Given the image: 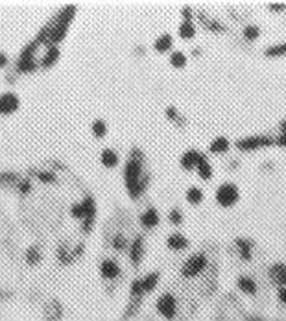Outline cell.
Listing matches in <instances>:
<instances>
[{
  "instance_id": "obj_35",
  "label": "cell",
  "mask_w": 286,
  "mask_h": 321,
  "mask_svg": "<svg viewBox=\"0 0 286 321\" xmlns=\"http://www.w3.org/2000/svg\"><path fill=\"white\" fill-rule=\"evenodd\" d=\"M130 295L131 299H142V295H144V290H142V281L141 279H135L130 286Z\"/></svg>"
},
{
  "instance_id": "obj_13",
  "label": "cell",
  "mask_w": 286,
  "mask_h": 321,
  "mask_svg": "<svg viewBox=\"0 0 286 321\" xmlns=\"http://www.w3.org/2000/svg\"><path fill=\"white\" fill-rule=\"evenodd\" d=\"M235 247H237L238 255L244 262H251L253 260V242L248 238H237L235 240Z\"/></svg>"
},
{
  "instance_id": "obj_12",
  "label": "cell",
  "mask_w": 286,
  "mask_h": 321,
  "mask_svg": "<svg viewBox=\"0 0 286 321\" xmlns=\"http://www.w3.org/2000/svg\"><path fill=\"white\" fill-rule=\"evenodd\" d=\"M161 222V216H159V210L155 207H148L144 212L141 214V218H139V224L144 227V229H153L157 227Z\"/></svg>"
},
{
  "instance_id": "obj_28",
  "label": "cell",
  "mask_w": 286,
  "mask_h": 321,
  "mask_svg": "<svg viewBox=\"0 0 286 321\" xmlns=\"http://www.w3.org/2000/svg\"><path fill=\"white\" fill-rule=\"evenodd\" d=\"M187 201H189L190 205H200L201 201H203V190L198 187H190L189 190H187Z\"/></svg>"
},
{
  "instance_id": "obj_32",
  "label": "cell",
  "mask_w": 286,
  "mask_h": 321,
  "mask_svg": "<svg viewBox=\"0 0 286 321\" xmlns=\"http://www.w3.org/2000/svg\"><path fill=\"white\" fill-rule=\"evenodd\" d=\"M170 65L172 67H176V69H183V67H187V56H185L183 52H172L170 54Z\"/></svg>"
},
{
  "instance_id": "obj_1",
  "label": "cell",
  "mask_w": 286,
  "mask_h": 321,
  "mask_svg": "<svg viewBox=\"0 0 286 321\" xmlns=\"http://www.w3.org/2000/svg\"><path fill=\"white\" fill-rule=\"evenodd\" d=\"M151 176L146 172L144 166V155L139 148H133L124 165V183L126 190L130 194L131 199H139L142 194L150 187Z\"/></svg>"
},
{
  "instance_id": "obj_25",
  "label": "cell",
  "mask_w": 286,
  "mask_h": 321,
  "mask_svg": "<svg viewBox=\"0 0 286 321\" xmlns=\"http://www.w3.org/2000/svg\"><path fill=\"white\" fill-rule=\"evenodd\" d=\"M111 246H113L115 251H126V249H130V242H128V238H126L124 233H117V235L111 238Z\"/></svg>"
},
{
  "instance_id": "obj_5",
  "label": "cell",
  "mask_w": 286,
  "mask_h": 321,
  "mask_svg": "<svg viewBox=\"0 0 286 321\" xmlns=\"http://www.w3.org/2000/svg\"><path fill=\"white\" fill-rule=\"evenodd\" d=\"M275 144V139H271L268 135H253V137H244V139L237 140V150L238 151H257L260 148H268V146Z\"/></svg>"
},
{
  "instance_id": "obj_31",
  "label": "cell",
  "mask_w": 286,
  "mask_h": 321,
  "mask_svg": "<svg viewBox=\"0 0 286 321\" xmlns=\"http://www.w3.org/2000/svg\"><path fill=\"white\" fill-rule=\"evenodd\" d=\"M91 129H92V135H94L96 139H103V137L107 135V124L103 122V120H94Z\"/></svg>"
},
{
  "instance_id": "obj_22",
  "label": "cell",
  "mask_w": 286,
  "mask_h": 321,
  "mask_svg": "<svg viewBox=\"0 0 286 321\" xmlns=\"http://www.w3.org/2000/svg\"><path fill=\"white\" fill-rule=\"evenodd\" d=\"M196 172H198V176H200L201 181H211L212 177H214V170H212V165L209 163V161H207V157H203V159L200 161V165H198Z\"/></svg>"
},
{
  "instance_id": "obj_7",
  "label": "cell",
  "mask_w": 286,
  "mask_h": 321,
  "mask_svg": "<svg viewBox=\"0 0 286 321\" xmlns=\"http://www.w3.org/2000/svg\"><path fill=\"white\" fill-rule=\"evenodd\" d=\"M120 273H122V268H120V264L117 262L115 258H103L102 264H100V275H102L105 281L119 279Z\"/></svg>"
},
{
  "instance_id": "obj_24",
  "label": "cell",
  "mask_w": 286,
  "mask_h": 321,
  "mask_svg": "<svg viewBox=\"0 0 286 321\" xmlns=\"http://www.w3.org/2000/svg\"><path fill=\"white\" fill-rule=\"evenodd\" d=\"M178 35L183 41H190V39H194L196 37V26H194V22L192 21H183L181 24H179L178 28Z\"/></svg>"
},
{
  "instance_id": "obj_20",
  "label": "cell",
  "mask_w": 286,
  "mask_h": 321,
  "mask_svg": "<svg viewBox=\"0 0 286 321\" xmlns=\"http://www.w3.org/2000/svg\"><path fill=\"white\" fill-rule=\"evenodd\" d=\"M229 148H231V142H229L227 137H216V139L211 142V146H209V151H211V153H216V155H220V153H227Z\"/></svg>"
},
{
  "instance_id": "obj_21",
  "label": "cell",
  "mask_w": 286,
  "mask_h": 321,
  "mask_svg": "<svg viewBox=\"0 0 286 321\" xmlns=\"http://www.w3.org/2000/svg\"><path fill=\"white\" fill-rule=\"evenodd\" d=\"M100 161H102V165L105 166V168H117L120 163V157L115 150L105 148V150L102 151V155H100Z\"/></svg>"
},
{
  "instance_id": "obj_4",
  "label": "cell",
  "mask_w": 286,
  "mask_h": 321,
  "mask_svg": "<svg viewBox=\"0 0 286 321\" xmlns=\"http://www.w3.org/2000/svg\"><path fill=\"white\" fill-rule=\"evenodd\" d=\"M216 203L223 207V209H229L233 205L238 203V199H240V190L235 183H221L220 187L216 188Z\"/></svg>"
},
{
  "instance_id": "obj_34",
  "label": "cell",
  "mask_w": 286,
  "mask_h": 321,
  "mask_svg": "<svg viewBox=\"0 0 286 321\" xmlns=\"http://www.w3.org/2000/svg\"><path fill=\"white\" fill-rule=\"evenodd\" d=\"M58 258H60V262H63V264H69V262H72L74 260V251H71L69 247L65 246V244H61L60 246V251H58Z\"/></svg>"
},
{
  "instance_id": "obj_33",
  "label": "cell",
  "mask_w": 286,
  "mask_h": 321,
  "mask_svg": "<svg viewBox=\"0 0 286 321\" xmlns=\"http://www.w3.org/2000/svg\"><path fill=\"white\" fill-rule=\"evenodd\" d=\"M0 183L2 185H19L21 183V177H19V174H15V172H4V174H0Z\"/></svg>"
},
{
  "instance_id": "obj_3",
  "label": "cell",
  "mask_w": 286,
  "mask_h": 321,
  "mask_svg": "<svg viewBox=\"0 0 286 321\" xmlns=\"http://www.w3.org/2000/svg\"><path fill=\"white\" fill-rule=\"evenodd\" d=\"M207 266H209V258H207L205 253H194L181 266V275L185 279H194L205 272Z\"/></svg>"
},
{
  "instance_id": "obj_29",
  "label": "cell",
  "mask_w": 286,
  "mask_h": 321,
  "mask_svg": "<svg viewBox=\"0 0 286 321\" xmlns=\"http://www.w3.org/2000/svg\"><path fill=\"white\" fill-rule=\"evenodd\" d=\"M166 117L170 118V120H172L174 124H178V126H181V128H183V126H187V118L183 117V115H181V113L178 111V109H176V107H166Z\"/></svg>"
},
{
  "instance_id": "obj_36",
  "label": "cell",
  "mask_w": 286,
  "mask_h": 321,
  "mask_svg": "<svg viewBox=\"0 0 286 321\" xmlns=\"http://www.w3.org/2000/svg\"><path fill=\"white\" fill-rule=\"evenodd\" d=\"M26 262L28 264H39V262H41V249H39V246L28 247V251H26Z\"/></svg>"
},
{
  "instance_id": "obj_39",
  "label": "cell",
  "mask_w": 286,
  "mask_h": 321,
  "mask_svg": "<svg viewBox=\"0 0 286 321\" xmlns=\"http://www.w3.org/2000/svg\"><path fill=\"white\" fill-rule=\"evenodd\" d=\"M181 15H183V21H192V15H194V11H192V8L185 6L183 11H181Z\"/></svg>"
},
{
  "instance_id": "obj_40",
  "label": "cell",
  "mask_w": 286,
  "mask_h": 321,
  "mask_svg": "<svg viewBox=\"0 0 286 321\" xmlns=\"http://www.w3.org/2000/svg\"><path fill=\"white\" fill-rule=\"evenodd\" d=\"M277 299L286 306V288H277Z\"/></svg>"
},
{
  "instance_id": "obj_44",
  "label": "cell",
  "mask_w": 286,
  "mask_h": 321,
  "mask_svg": "<svg viewBox=\"0 0 286 321\" xmlns=\"http://www.w3.org/2000/svg\"><path fill=\"white\" fill-rule=\"evenodd\" d=\"M246 321H264V319H262L260 316H248L246 317Z\"/></svg>"
},
{
  "instance_id": "obj_41",
  "label": "cell",
  "mask_w": 286,
  "mask_h": 321,
  "mask_svg": "<svg viewBox=\"0 0 286 321\" xmlns=\"http://www.w3.org/2000/svg\"><path fill=\"white\" fill-rule=\"evenodd\" d=\"M275 144L281 146V148H286V133H281L279 137L275 139Z\"/></svg>"
},
{
  "instance_id": "obj_43",
  "label": "cell",
  "mask_w": 286,
  "mask_h": 321,
  "mask_svg": "<svg viewBox=\"0 0 286 321\" xmlns=\"http://www.w3.org/2000/svg\"><path fill=\"white\" fill-rule=\"evenodd\" d=\"M8 65V56L4 52H0V67H6Z\"/></svg>"
},
{
  "instance_id": "obj_14",
  "label": "cell",
  "mask_w": 286,
  "mask_h": 321,
  "mask_svg": "<svg viewBox=\"0 0 286 321\" xmlns=\"http://www.w3.org/2000/svg\"><path fill=\"white\" fill-rule=\"evenodd\" d=\"M237 288L246 295H257V292H259L257 281L251 279L249 275H240V277L237 279Z\"/></svg>"
},
{
  "instance_id": "obj_30",
  "label": "cell",
  "mask_w": 286,
  "mask_h": 321,
  "mask_svg": "<svg viewBox=\"0 0 286 321\" xmlns=\"http://www.w3.org/2000/svg\"><path fill=\"white\" fill-rule=\"evenodd\" d=\"M242 35L246 41H257L260 37V28L257 24H248V26H244Z\"/></svg>"
},
{
  "instance_id": "obj_9",
  "label": "cell",
  "mask_w": 286,
  "mask_h": 321,
  "mask_svg": "<svg viewBox=\"0 0 286 321\" xmlns=\"http://www.w3.org/2000/svg\"><path fill=\"white\" fill-rule=\"evenodd\" d=\"M21 100L15 92H4L0 94V115H13L19 109Z\"/></svg>"
},
{
  "instance_id": "obj_26",
  "label": "cell",
  "mask_w": 286,
  "mask_h": 321,
  "mask_svg": "<svg viewBox=\"0 0 286 321\" xmlns=\"http://www.w3.org/2000/svg\"><path fill=\"white\" fill-rule=\"evenodd\" d=\"M264 56L266 58H282V56H286V41L268 46L264 50Z\"/></svg>"
},
{
  "instance_id": "obj_38",
  "label": "cell",
  "mask_w": 286,
  "mask_h": 321,
  "mask_svg": "<svg viewBox=\"0 0 286 321\" xmlns=\"http://www.w3.org/2000/svg\"><path fill=\"white\" fill-rule=\"evenodd\" d=\"M17 190H19L21 194H28L30 190H32V181H30L28 177L26 179H21V183L17 185Z\"/></svg>"
},
{
  "instance_id": "obj_6",
  "label": "cell",
  "mask_w": 286,
  "mask_h": 321,
  "mask_svg": "<svg viewBox=\"0 0 286 321\" xmlns=\"http://www.w3.org/2000/svg\"><path fill=\"white\" fill-rule=\"evenodd\" d=\"M155 308L164 319H176V316H178V299H176V295L170 294V292H164L162 295H159Z\"/></svg>"
},
{
  "instance_id": "obj_11",
  "label": "cell",
  "mask_w": 286,
  "mask_h": 321,
  "mask_svg": "<svg viewBox=\"0 0 286 321\" xmlns=\"http://www.w3.org/2000/svg\"><path fill=\"white\" fill-rule=\"evenodd\" d=\"M270 281L275 284L277 288H286V264L284 262H275L271 264L268 270Z\"/></svg>"
},
{
  "instance_id": "obj_15",
  "label": "cell",
  "mask_w": 286,
  "mask_h": 321,
  "mask_svg": "<svg viewBox=\"0 0 286 321\" xmlns=\"http://www.w3.org/2000/svg\"><path fill=\"white\" fill-rule=\"evenodd\" d=\"M166 246L172 249V251H183V249H187V247L190 246L189 238L185 235H181V233H172V235H168L166 238Z\"/></svg>"
},
{
  "instance_id": "obj_8",
  "label": "cell",
  "mask_w": 286,
  "mask_h": 321,
  "mask_svg": "<svg viewBox=\"0 0 286 321\" xmlns=\"http://www.w3.org/2000/svg\"><path fill=\"white\" fill-rule=\"evenodd\" d=\"M205 157V153H201V151L198 150H187L181 155V159H179V165H181V168L187 172H192L198 168V165H200V161Z\"/></svg>"
},
{
  "instance_id": "obj_16",
  "label": "cell",
  "mask_w": 286,
  "mask_h": 321,
  "mask_svg": "<svg viewBox=\"0 0 286 321\" xmlns=\"http://www.w3.org/2000/svg\"><path fill=\"white\" fill-rule=\"evenodd\" d=\"M37 67L39 63L35 58H22V56H19L15 63V72L17 74H28V72H33Z\"/></svg>"
},
{
  "instance_id": "obj_17",
  "label": "cell",
  "mask_w": 286,
  "mask_h": 321,
  "mask_svg": "<svg viewBox=\"0 0 286 321\" xmlns=\"http://www.w3.org/2000/svg\"><path fill=\"white\" fill-rule=\"evenodd\" d=\"M58 59H60V48H58V46H46L39 65H41L43 69H50V67H54V65L58 63Z\"/></svg>"
},
{
  "instance_id": "obj_23",
  "label": "cell",
  "mask_w": 286,
  "mask_h": 321,
  "mask_svg": "<svg viewBox=\"0 0 286 321\" xmlns=\"http://www.w3.org/2000/svg\"><path fill=\"white\" fill-rule=\"evenodd\" d=\"M141 281H142V290H144V294H151V292L157 288L159 281H161V275H159V272H151V273H148L146 277H142Z\"/></svg>"
},
{
  "instance_id": "obj_10",
  "label": "cell",
  "mask_w": 286,
  "mask_h": 321,
  "mask_svg": "<svg viewBox=\"0 0 286 321\" xmlns=\"http://www.w3.org/2000/svg\"><path fill=\"white\" fill-rule=\"evenodd\" d=\"M130 260L133 266H141L142 258H144V236L139 235L133 238V242L130 244Z\"/></svg>"
},
{
  "instance_id": "obj_19",
  "label": "cell",
  "mask_w": 286,
  "mask_h": 321,
  "mask_svg": "<svg viewBox=\"0 0 286 321\" xmlns=\"http://www.w3.org/2000/svg\"><path fill=\"white\" fill-rule=\"evenodd\" d=\"M174 46V39L170 33H162V35H159V37L155 39V43H153V50L159 54H164L168 52V50H172Z\"/></svg>"
},
{
  "instance_id": "obj_18",
  "label": "cell",
  "mask_w": 286,
  "mask_h": 321,
  "mask_svg": "<svg viewBox=\"0 0 286 321\" xmlns=\"http://www.w3.org/2000/svg\"><path fill=\"white\" fill-rule=\"evenodd\" d=\"M198 19L201 21V24L207 28V30H211V32L214 33H223L227 32V26L225 24H221L220 21H216V19H209V17H205V13H198Z\"/></svg>"
},
{
  "instance_id": "obj_27",
  "label": "cell",
  "mask_w": 286,
  "mask_h": 321,
  "mask_svg": "<svg viewBox=\"0 0 286 321\" xmlns=\"http://www.w3.org/2000/svg\"><path fill=\"white\" fill-rule=\"evenodd\" d=\"M30 176L37 177L41 183H55L58 177L52 170H30Z\"/></svg>"
},
{
  "instance_id": "obj_2",
  "label": "cell",
  "mask_w": 286,
  "mask_h": 321,
  "mask_svg": "<svg viewBox=\"0 0 286 321\" xmlns=\"http://www.w3.org/2000/svg\"><path fill=\"white\" fill-rule=\"evenodd\" d=\"M71 214L72 218L83 222V233H91L92 225L96 222V203H94L92 196H85L83 201L72 205Z\"/></svg>"
},
{
  "instance_id": "obj_37",
  "label": "cell",
  "mask_w": 286,
  "mask_h": 321,
  "mask_svg": "<svg viewBox=\"0 0 286 321\" xmlns=\"http://www.w3.org/2000/svg\"><path fill=\"white\" fill-rule=\"evenodd\" d=\"M168 220H170V224L176 225V227H179V225L183 224V212L179 209H172L170 210V214H168Z\"/></svg>"
},
{
  "instance_id": "obj_42",
  "label": "cell",
  "mask_w": 286,
  "mask_h": 321,
  "mask_svg": "<svg viewBox=\"0 0 286 321\" xmlns=\"http://www.w3.org/2000/svg\"><path fill=\"white\" fill-rule=\"evenodd\" d=\"M270 10L271 11H284L286 4H270Z\"/></svg>"
}]
</instances>
